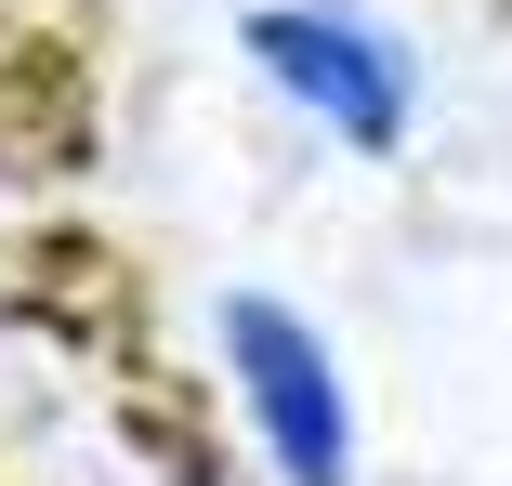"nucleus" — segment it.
<instances>
[{"instance_id": "f257e3e1", "label": "nucleus", "mask_w": 512, "mask_h": 486, "mask_svg": "<svg viewBox=\"0 0 512 486\" xmlns=\"http://www.w3.org/2000/svg\"><path fill=\"white\" fill-rule=\"evenodd\" d=\"M237 53L276 106L342 145V158H394L421 132V53H407L368 0H250L237 14Z\"/></svg>"}, {"instance_id": "f03ea898", "label": "nucleus", "mask_w": 512, "mask_h": 486, "mask_svg": "<svg viewBox=\"0 0 512 486\" xmlns=\"http://www.w3.org/2000/svg\"><path fill=\"white\" fill-rule=\"evenodd\" d=\"M211 342H224V395H237L263 473L276 486H355V381H342L329 329L302 303H276V289H224Z\"/></svg>"}]
</instances>
